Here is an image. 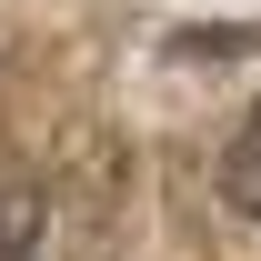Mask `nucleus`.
Instances as JSON below:
<instances>
[{"instance_id": "obj_1", "label": "nucleus", "mask_w": 261, "mask_h": 261, "mask_svg": "<svg viewBox=\"0 0 261 261\" xmlns=\"http://www.w3.org/2000/svg\"><path fill=\"white\" fill-rule=\"evenodd\" d=\"M221 191H231V201L261 221V100H251V121H241V141L221 151Z\"/></svg>"}]
</instances>
